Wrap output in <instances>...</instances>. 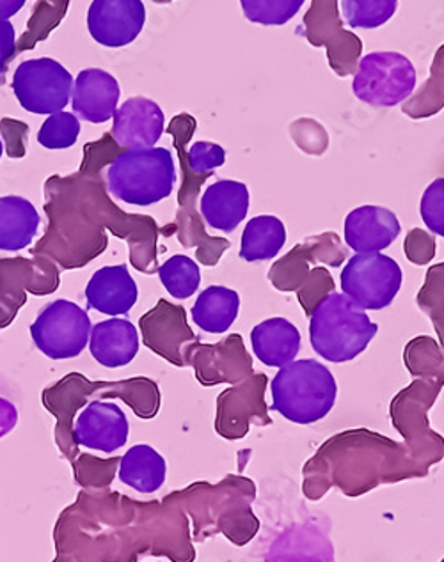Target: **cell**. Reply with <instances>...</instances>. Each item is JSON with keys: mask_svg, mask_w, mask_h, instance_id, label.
<instances>
[{"mask_svg": "<svg viewBox=\"0 0 444 562\" xmlns=\"http://www.w3.org/2000/svg\"><path fill=\"white\" fill-rule=\"evenodd\" d=\"M178 181L169 149H123L106 169L107 190L132 206H152L169 198Z\"/></svg>", "mask_w": 444, "mask_h": 562, "instance_id": "30bf717a", "label": "cell"}, {"mask_svg": "<svg viewBox=\"0 0 444 562\" xmlns=\"http://www.w3.org/2000/svg\"><path fill=\"white\" fill-rule=\"evenodd\" d=\"M4 69L0 68V82H2V79H4Z\"/></svg>", "mask_w": 444, "mask_h": 562, "instance_id": "c3c4849f", "label": "cell"}, {"mask_svg": "<svg viewBox=\"0 0 444 562\" xmlns=\"http://www.w3.org/2000/svg\"><path fill=\"white\" fill-rule=\"evenodd\" d=\"M86 23L98 45L121 48L143 33L146 5L143 0H93Z\"/></svg>", "mask_w": 444, "mask_h": 562, "instance_id": "ffe728a7", "label": "cell"}, {"mask_svg": "<svg viewBox=\"0 0 444 562\" xmlns=\"http://www.w3.org/2000/svg\"><path fill=\"white\" fill-rule=\"evenodd\" d=\"M241 311V296L226 286H210L199 293L190 314L201 330L224 334L230 330Z\"/></svg>", "mask_w": 444, "mask_h": 562, "instance_id": "4dcf8cb0", "label": "cell"}, {"mask_svg": "<svg viewBox=\"0 0 444 562\" xmlns=\"http://www.w3.org/2000/svg\"><path fill=\"white\" fill-rule=\"evenodd\" d=\"M343 295L365 311H380L393 304L402 288L400 265L386 254H356L342 270Z\"/></svg>", "mask_w": 444, "mask_h": 562, "instance_id": "5bb4252c", "label": "cell"}, {"mask_svg": "<svg viewBox=\"0 0 444 562\" xmlns=\"http://www.w3.org/2000/svg\"><path fill=\"white\" fill-rule=\"evenodd\" d=\"M112 120L111 135L121 149L155 148L166 130L163 109L144 97L129 98Z\"/></svg>", "mask_w": 444, "mask_h": 562, "instance_id": "7402d4cb", "label": "cell"}, {"mask_svg": "<svg viewBox=\"0 0 444 562\" xmlns=\"http://www.w3.org/2000/svg\"><path fill=\"white\" fill-rule=\"evenodd\" d=\"M400 231V221L391 210L366 204L345 218V244L356 254L380 252L397 240Z\"/></svg>", "mask_w": 444, "mask_h": 562, "instance_id": "cb8c5ba5", "label": "cell"}, {"mask_svg": "<svg viewBox=\"0 0 444 562\" xmlns=\"http://www.w3.org/2000/svg\"><path fill=\"white\" fill-rule=\"evenodd\" d=\"M334 288H336V284H334L333 276H331L328 268H313V272L306 279L304 284L296 291L297 300H299V304L304 310L306 316H311L317 305L325 296L334 293Z\"/></svg>", "mask_w": 444, "mask_h": 562, "instance_id": "f35d334b", "label": "cell"}, {"mask_svg": "<svg viewBox=\"0 0 444 562\" xmlns=\"http://www.w3.org/2000/svg\"><path fill=\"white\" fill-rule=\"evenodd\" d=\"M196 120L192 115L180 114L173 117L167 132L175 140L176 153L180 158L181 184L178 190V212L175 221L164 235H176V240L186 249H196V258L203 267H215L221 261L222 254L232 247V241L221 236H210L203 217L198 210L199 194L204 181L212 172H199L187 161V146L195 134Z\"/></svg>", "mask_w": 444, "mask_h": 562, "instance_id": "52a82bcc", "label": "cell"}, {"mask_svg": "<svg viewBox=\"0 0 444 562\" xmlns=\"http://www.w3.org/2000/svg\"><path fill=\"white\" fill-rule=\"evenodd\" d=\"M27 0H0V20L13 19L14 14H19L24 10Z\"/></svg>", "mask_w": 444, "mask_h": 562, "instance_id": "bcb514c9", "label": "cell"}, {"mask_svg": "<svg viewBox=\"0 0 444 562\" xmlns=\"http://www.w3.org/2000/svg\"><path fill=\"white\" fill-rule=\"evenodd\" d=\"M408 446L370 429H347L325 440L302 467V494L320 501L338 488L347 497H362L382 484L429 475Z\"/></svg>", "mask_w": 444, "mask_h": 562, "instance_id": "3957f363", "label": "cell"}, {"mask_svg": "<svg viewBox=\"0 0 444 562\" xmlns=\"http://www.w3.org/2000/svg\"><path fill=\"white\" fill-rule=\"evenodd\" d=\"M420 213L426 229L444 238V178H437L426 187L421 195Z\"/></svg>", "mask_w": 444, "mask_h": 562, "instance_id": "ab89813d", "label": "cell"}, {"mask_svg": "<svg viewBox=\"0 0 444 562\" xmlns=\"http://www.w3.org/2000/svg\"><path fill=\"white\" fill-rule=\"evenodd\" d=\"M403 250L411 263L429 265L435 258V241L426 231L412 229L406 236Z\"/></svg>", "mask_w": 444, "mask_h": 562, "instance_id": "7bdbcfd3", "label": "cell"}, {"mask_svg": "<svg viewBox=\"0 0 444 562\" xmlns=\"http://www.w3.org/2000/svg\"><path fill=\"white\" fill-rule=\"evenodd\" d=\"M2 153H4V143H2V137H0V158H2Z\"/></svg>", "mask_w": 444, "mask_h": 562, "instance_id": "7dc6e473", "label": "cell"}, {"mask_svg": "<svg viewBox=\"0 0 444 562\" xmlns=\"http://www.w3.org/2000/svg\"><path fill=\"white\" fill-rule=\"evenodd\" d=\"M75 79L65 66L51 57L29 59L14 69V97L24 111L51 115L70 103Z\"/></svg>", "mask_w": 444, "mask_h": 562, "instance_id": "9a60e30c", "label": "cell"}, {"mask_svg": "<svg viewBox=\"0 0 444 562\" xmlns=\"http://www.w3.org/2000/svg\"><path fill=\"white\" fill-rule=\"evenodd\" d=\"M287 241V227L273 215H259L247 222L242 233L241 258L247 263L269 261L281 252Z\"/></svg>", "mask_w": 444, "mask_h": 562, "instance_id": "1f68e13d", "label": "cell"}, {"mask_svg": "<svg viewBox=\"0 0 444 562\" xmlns=\"http://www.w3.org/2000/svg\"><path fill=\"white\" fill-rule=\"evenodd\" d=\"M16 54V31L10 20H0V68H8Z\"/></svg>", "mask_w": 444, "mask_h": 562, "instance_id": "ee69618b", "label": "cell"}, {"mask_svg": "<svg viewBox=\"0 0 444 562\" xmlns=\"http://www.w3.org/2000/svg\"><path fill=\"white\" fill-rule=\"evenodd\" d=\"M251 345L262 364L282 368L293 362L301 350V333L288 319H265L251 330Z\"/></svg>", "mask_w": 444, "mask_h": 562, "instance_id": "83f0119b", "label": "cell"}, {"mask_svg": "<svg viewBox=\"0 0 444 562\" xmlns=\"http://www.w3.org/2000/svg\"><path fill=\"white\" fill-rule=\"evenodd\" d=\"M80 135V121L77 115L71 112H56V114L48 115L42 128L37 132V143L42 144L43 148L52 149H68L77 144Z\"/></svg>", "mask_w": 444, "mask_h": 562, "instance_id": "8d00e7d4", "label": "cell"}, {"mask_svg": "<svg viewBox=\"0 0 444 562\" xmlns=\"http://www.w3.org/2000/svg\"><path fill=\"white\" fill-rule=\"evenodd\" d=\"M417 304L431 319L444 353V261L426 270L425 282L418 291Z\"/></svg>", "mask_w": 444, "mask_h": 562, "instance_id": "836d02e7", "label": "cell"}, {"mask_svg": "<svg viewBox=\"0 0 444 562\" xmlns=\"http://www.w3.org/2000/svg\"><path fill=\"white\" fill-rule=\"evenodd\" d=\"M140 333L130 319L111 318L97 323L89 337V350L107 369L129 366L140 353Z\"/></svg>", "mask_w": 444, "mask_h": 562, "instance_id": "4316f807", "label": "cell"}, {"mask_svg": "<svg viewBox=\"0 0 444 562\" xmlns=\"http://www.w3.org/2000/svg\"><path fill=\"white\" fill-rule=\"evenodd\" d=\"M417 89V69L398 52H374L363 57L352 80L357 100L371 106H397Z\"/></svg>", "mask_w": 444, "mask_h": 562, "instance_id": "8fae6325", "label": "cell"}, {"mask_svg": "<svg viewBox=\"0 0 444 562\" xmlns=\"http://www.w3.org/2000/svg\"><path fill=\"white\" fill-rule=\"evenodd\" d=\"M121 457L102 458L93 454H79L77 460L71 463L74 469L75 483L82 490H106L111 488L112 481L118 475Z\"/></svg>", "mask_w": 444, "mask_h": 562, "instance_id": "d590c367", "label": "cell"}, {"mask_svg": "<svg viewBox=\"0 0 444 562\" xmlns=\"http://www.w3.org/2000/svg\"><path fill=\"white\" fill-rule=\"evenodd\" d=\"M40 222L42 217L29 199L20 195L0 198V250L20 252L31 247Z\"/></svg>", "mask_w": 444, "mask_h": 562, "instance_id": "f1b7e54d", "label": "cell"}, {"mask_svg": "<svg viewBox=\"0 0 444 562\" xmlns=\"http://www.w3.org/2000/svg\"><path fill=\"white\" fill-rule=\"evenodd\" d=\"M306 0H241L246 19L259 25H285L299 13Z\"/></svg>", "mask_w": 444, "mask_h": 562, "instance_id": "74e56055", "label": "cell"}, {"mask_svg": "<svg viewBox=\"0 0 444 562\" xmlns=\"http://www.w3.org/2000/svg\"><path fill=\"white\" fill-rule=\"evenodd\" d=\"M267 387V374L255 373L246 382L236 383L219 394L213 423L219 437L224 440H242L249 434L253 423L258 426L273 425L269 406L265 402Z\"/></svg>", "mask_w": 444, "mask_h": 562, "instance_id": "2e32d148", "label": "cell"}, {"mask_svg": "<svg viewBox=\"0 0 444 562\" xmlns=\"http://www.w3.org/2000/svg\"><path fill=\"white\" fill-rule=\"evenodd\" d=\"M379 333V325L343 293L325 296L310 316V342L322 359L334 364L362 356Z\"/></svg>", "mask_w": 444, "mask_h": 562, "instance_id": "9c48e42d", "label": "cell"}, {"mask_svg": "<svg viewBox=\"0 0 444 562\" xmlns=\"http://www.w3.org/2000/svg\"><path fill=\"white\" fill-rule=\"evenodd\" d=\"M140 299V290L126 265L103 267L93 273L86 286L89 310L118 318L132 311Z\"/></svg>", "mask_w": 444, "mask_h": 562, "instance_id": "d4e9b609", "label": "cell"}, {"mask_svg": "<svg viewBox=\"0 0 444 562\" xmlns=\"http://www.w3.org/2000/svg\"><path fill=\"white\" fill-rule=\"evenodd\" d=\"M167 463L148 443H137L121 457L118 477L140 494H155L166 483Z\"/></svg>", "mask_w": 444, "mask_h": 562, "instance_id": "f546056e", "label": "cell"}, {"mask_svg": "<svg viewBox=\"0 0 444 562\" xmlns=\"http://www.w3.org/2000/svg\"><path fill=\"white\" fill-rule=\"evenodd\" d=\"M167 497L190 518L195 543L221 535L235 547H246L259 532V520L253 512L256 484L246 475L227 474L215 484L196 481Z\"/></svg>", "mask_w": 444, "mask_h": 562, "instance_id": "5b68a950", "label": "cell"}, {"mask_svg": "<svg viewBox=\"0 0 444 562\" xmlns=\"http://www.w3.org/2000/svg\"><path fill=\"white\" fill-rule=\"evenodd\" d=\"M60 270L42 256L0 258V330L10 327L27 304V293L47 296L60 288Z\"/></svg>", "mask_w": 444, "mask_h": 562, "instance_id": "7c38bea8", "label": "cell"}, {"mask_svg": "<svg viewBox=\"0 0 444 562\" xmlns=\"http://www.w3.org/2000/svg\"><path fill=\"white\" fill-rule=\"evenodd\" d=\"M187 161L189 166L199 172H215L218 167L224 166L226 151L219 144L199 140L187 149Z\"/></svg>", "mask_w": 444, "mask_h": 562, "instance_id": "60d3db41", "label": "cell"}, {"mask_svg": "<svg viewBox=\"0 0 444 562\" xmlns=\"http://www.w3.org/2000/svg\"><path fill=\"white\" fill-rule=\"evenodd\" d=\"M158 277L173 299L187 300L195 295L201 284V268L195 259L176 254L158 267Z\"/></svg>", "mask_w": 444, "mask_h": 562, "instance_id": "d6a6232c", "label": "cell"}, {"mask_svg": "<svg viewBox=\"0 0 444 562\" xmlns=\"http://www.w3.org/2000/svg\"><path fill=\"white\" fill-rule=\"evenodd\" d=\"M93 330L88 311L70 300H56L37 314L31 325V337L37 350L52 360L79 357Z\"/></svg>", "mask_w": 444, "mask_h": 562, "instance_id": "4fadbf2b", "label": "cell"}, {"mask_svg": "<svg viewBox=\"0 0 444 562\" xmlns=\"http://www.w3.org/2000/svg\"><path fill=\"white\" fill-rule=\"evenodd\" d=\"M140 330L143 345L155 356L163 357L176 368H186L187 346L198 341L187 322L186 307L160 299L155 307L141 316Z\"/></svg>", "mask_w": 444, "mask_h": 562, "instance_id": "d6986e66", "label": "cell"}, {"mask_svg": "<svg viewBox=\"0 0 444 562\" xmlns=\"http://www.w3.org/2000/svg\"><path fill=\"white\" fill-rule=\"evenodd\" d=\"M121 151L112 135L103 134L84 146L82 164L74 175L45 181L48 226L31 249L33 256L51 259L60 270H79L106 252L109 231L129 245L132 268L144 276L158 272L157 221L123 212L107 190L106 169Z\"/></svg>", "mask_w": 444, "mask_h": 562, "instance_id": "6da1fadb", "label": "cell"}, {"mask_svg": "<svg viewBox=\"0 0 444 562\" xmlns=\"http://www.w3.org/2000/svg\"><path fill=\"white\" fill-rule=\"evenodd\" d=\"M120 97L121 89L116 77H112L106 69H82L74 82L71 106L80 120L100 125L114 117Z\"/></svg>", "mask_w": 444, "mask_h": 562, "instance_id": "603a6c76", "label": "cell"}, {"mask_svg": "<svg viewBox=\"0 0 444 562\" xmlns=\"http://www.w3.org/2000/svg\"><path fill=\"white\" fill-rule=\"evenodd\" d=\"M54 543V562L196 561L190 518L167 495L141 503L111 488L82 490L57 518Z\"/></svg>", "mask_w": 444, "mask_h": 562, "instance_id": "7a4b0ae2", "label": "cell"}, {"mask_svg": "<svg viewBox=\"0 0 444 562\" xmlns=\"http://www.w3.org/2000/svg\"><path fill=\"white\" fill-rule=\"evenodd\" d=\"M186 366L195 369L196 380L203 387H215L221 383L236 385L255 374L253 357L241 334H230L215 345L190 342L186 350Z\"/></svg>", "mask_w": 444, "mask_h": 562, "instance_id": "e0dca14e", "label": "cell"}, {"mask_svg": "<svg viewBox=\"0 0 444 562\" xmlns=\"http://www.w3.org/2000/svg\"><path fill=\"white\" fill-rule=\"evenodd\" d=\"M93 400H121L140 419L149 420L155 419L160 412L163 396L158 383L146 376L118 382H95L82 373H70L45 389L42 392V403L48 414L56 417L54 438L60 454L70 465L80 454L74 437L75 417Z\"/></svg>", "mask_w": 444, "mask_h": 562, "instance_id": "8992f818", "label": "cell"}, {"mask_svg": "<svg viewBox=\"0 0 444 562\" xmlns=\"http://www.w3.org/2000/svg\"><path fill=\"white\" fill-rule=\"evenodd\" d=\"M347 249L343 247L342 238L333 231L322 235L308 236L297 244L290 252L270 267V284L282 293H296L304 284L306 279L313 272L311 265L324 263L338 268L347 261Z\"/></svg>", "mask_w": 444, "mask_h": 562, "instance_id": "ac0fdd59", "label": "cell"}, {"mask_svg": "<svg viewBox=\"0 0 444 562\" xmlns=\"http://www.w3.org/2000/svg\"><path fill=\"white\" fill-rule=\"evenodd\" d=\"M130 425L125 412L109 400H93L75 417L74 437L77 446L93 451L116 452L129 442Z\"/></svg>", "mask_w": 444, "mask_h": 562, "instance_id": "44dd1931", "label": "cell"}, {"mask_svg": "<svg viewBox=\"0 0 444 562\" xmlns=\"http://www.w3.org/2000/svg\"><path fill=\"white\" fill-rule=\"evenodd\" d=\"M403 362L417 380L393 397L389 415L412 457L431 471L444 460V437L429 420V412L444 387V353L435 339L418 336L406 346Z\"/></svg>", "mask_w": 444, "mask_h": 562, "instance_id": "277c9868", "label": "cell"}, {"mask_svg": "<svg viewBox=\"0 0 444 562\" xmlns=\"http://www.w3.org/2000/svg\"><path fill=\"white\" fill-rule=\"evenodd\" d=\"M398 0H342L343 19L352 29H377L393 19Z\"/></svg>", "mask_w": 444, "mask_h": 562, "instance_id": "e575fe53", "label": "cell"}, {"mask_svg": "<svg viewBox=\"0 0 444 562\" xmlns=\"http://www.w3.org/2000/svg\"><path fill=\"white\" fill-rule=\"evenodd\" d=\"M249 212V190L246 183L221 180L210 184L201 195V217L204 224L222 233H233Z\"/></svg>", "mask_w": 444, "mask_h": 562, "instance_id": "484cf974", "label": "cell"}, {"mask_svg": "<svg viewBox=\"0 0 444 562\" xmlns=\"http://www.w3.org/2000/svg\"><path fill=\"white\" fill-rule=\"evenodd\" d=\"M441 562H444V559H443V561H441Z\"/></svg>", "mask_w": 444, "mask_h": 562, "instance_id": "681fc988", "label": "cell"}, {"mask_svg": "<svg viewBox=\"0 0 444 562\" xmlns=\"http://www.w3.org/2000/svg\"><path fill=\"white\" fill-rule=\"evenodd\" d=\"M273 406L293 425H315L333 411L338 383L322 362L313 359L293 360L279 368L270 382Z\"/></svg>", "mask_w": 444, "mask_h": 562, "instance_id": "ba28073f", "label": "cell"}, {"mask_svg": "<svg viewBox=\"0 0 444 562\" xmlns=\"http://www.w3.org/2000/svg\"><path fill=\"white\" fill-rule=\"evenodd\" d=\"M19 425V411L13 403L0 397V438L10 435Z\"/></svg>", "mask_w": 444, "mask_h": 562, "instance_id": "f6af8a7d", "label": "cell"}, {"mask_svg": "<svg viewBox=\"0 0 444 562\" xmlns=\"http://www.w3.org/2000/svg\"><path fill=\"white\" fill-rule=\"evenodd\" d=\"M27 135L29 126L22 123V121L10 120V117H4V120L0 121V137H2V143H4L8 157L13 158V160L25 157V153H27V149H25Z\"/></svg>", "mask_w": 444, "mask_h": 562, "instance_id": "b9f144b4", "label": "cell"}]
</instances>
